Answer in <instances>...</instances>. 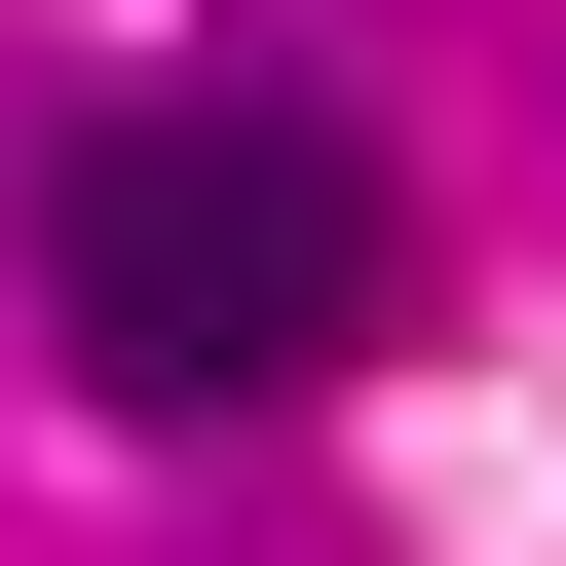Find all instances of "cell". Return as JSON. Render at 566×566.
<instances>
[{"label": "cell", "mask_w": 566, "mask_h": 566, "mask_svg": "<svg viewBox=\"0 0 566 566\" xmlns=\"http://www.w3.org/2000/svg\"><path fill=\"white\" fill-rule=\"evenodd\" d=\"M378 151L303 114V76H114L76 151H39V340L114 378V416H264V378H340L378 340Z\"/></svg>", "instance_id": "6da1fadb"}]
</instances>
